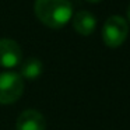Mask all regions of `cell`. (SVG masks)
<instances>
[{"label":"cell","mask_w":130,"mask_h":130,"mask_svg":"<svg viewBox=\"0 0 130 130\" xmlns=\"http://www.w3.org/2000/svg\"><path fill=\"white\" fill-rule=\"evenodd\" d=\"M129 35V27L122 15H110L102 28V39L109 48H118L126 41Z\"/></svg>","instance_id":"obj_2"},{"label":"cell","mask_w":130,"mask_h":130,"mask_svg":"<svg viewBox=\"0 0 130 130\" xmlns=\"http://www.w3.org/2000/svg\"><path fill=\"white\" fill-rule=\"evenodd\" d=\"M24 92V81L13 71L0 73V104L9 105L18 101Z\"/></svg>","instance_id":"obj_3"},{"label":"cell","mask_w":130,"mask_h":130,"mask_svg":"<svg viewBox=\"0 0 130 130\" xmlns=\"http://www.w3.org/2000/svg\"><path fill=\"white\" fill-rule=\"evenodd\" d=\"M43 71V64L39 59L37 57H29L21 63L20 67V76L21 78L27 80H35L42 74Z\"/></svg>","instance_id":"obj_7"},{"label":"cell","mask_w":130,"mask_h":130,"mask_svg":"<svg viewBox=\"0 0 130 130\" xmlns=\"http://www.w3.org/2000/svg\"><path fill=\"white\" fill-rule=\"evenodd\" d=\"M127 18H129V21H130V6H129V9H127Z\"/></svg>","instance_id":"obj_8"},{"label":"cell","mask_w":130,"mask_h":130,"mask_svg":"<svg viewBox=\"0 0 130 130\" xmlns=\"http://www.w3.org/2000/svg\"><path fill=\"white\" fill-rule=\"evenodd\" d=\"M87 2H91V3H98V2H101V0H87Z\"/></svg>","instance_id":"obj_9"},{"label":"cell","mask_w":130,"mask_h":130,"mask_svg":"<svg viewBox=\"0 0 130 130\" xmlns=\"http://www.w3.org/2000/svg\"><path fill=\"white\" fill-rule=\"evenodd\" d=\"M23 59L21 48L14 39L2 38L0 39V66L6 69H13L18 66Z\"/></svg>","instance_id":"obj_4"},{"label":"cell","mask_w":130,"mask_h":130,"mask_svg":"<svg viewBox=\"0 0 130 130\" xmlns=\"http://www.w3.org/2000/svg\"><path fill=\"white\" fill-rule=\"evenodd\" d=\"M17 130H46V120L41 112L35 109H27L18 116Z\"/></svg>","instance_id":"obj_5"},{"label":"cell","mask_w":130,"mask_h":130,"mask_svg":"<svg viewBox=\"0 0 130 130\" xmlns=\"http://www.w3.org/2000/svg\"><path fill=\"white\" fill-rule=\"evenodd\" d=\"M37 18L53 29L63 28L73 17V7L69 0H35Z\"/></svg>","instance_id":"obj_1"},{"label":"cell","mask_w":130,"mask_h":130,"mask_svg":"<svg viewBox=\"0 0 130 130\" xmlns=\"http://www.w3.org/2000/svg\"><path fill=\"white\" fill-rule=\"evenodd\" d=\"M73 18V28L80 35H90L96 28V18L90 11H78Z\"/></svg>","instance_id":"obj_6"}]
</instances>
